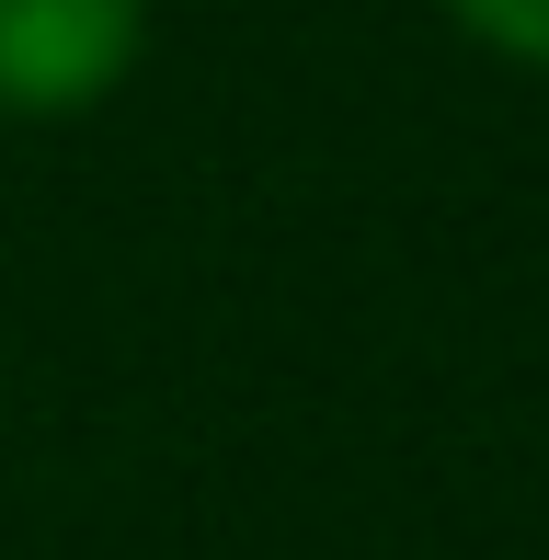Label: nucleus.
<instances>
[{"label": "nucleus", "mask_w": 549, "mask_h": 560, "mask_svg": "<svg viewBox=\"0 0 549 560\" xmlns=\"http://www.w3.org/2000/svg\"><path fill=\"white\" fill-rule=\"evenodd\" d=\"M149 0H0V115L81 126L138 81Z\"/></svg>", "instance_id": "obj_1"}, {"label": "nucleus", "mask_w": 549, "mask_h": 560, "mask_svg": "<svg viewBox=\"0 0 549 560\" xmlns=\"http://www.w3.org/2000/svg\"><path fill=\"white\" fill-rule=\"evenodd\" d=\"M435 12H446V35L481 46V58H504V69H549V0H435Z\"/></svg>", "instance_id": "obj_2"}]
</instances>
